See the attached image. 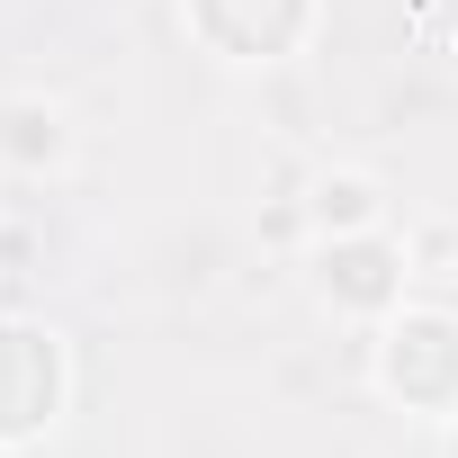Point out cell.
<instances>
[{
    "label": "cell",
    "mask_w": 458,
    "mask_h": 458,
    "mask_svg": "<svg viewBox=\"0 0 458 458\" xmlns=\"http://www.w3.org/2000/svg\"><path fill=\"white\" fill-rule=\"evenodd\" d=\"M413 288V252L404 234L369 225V234H315V297L333 315H360V324H386Z\"/></svg>",
    "instance_id": "6da1fadb"
},
{
    "label": "cell",
    "mask_w": 458,
    "mask_h": 458,
    "mask_svg": "<svg viewBox=\"0 0 458 458\" xmlns=\"http://www.w3.org/2000/svg\"><path fill=\"white\" fill-rule=\"evenodd\" d=\"M377 386L404 395V404H449L458 395V315L440 306H404L386 315V342H377Z\"/></svg>",
    "instance_id": "7a4b0ae2"
},
{
    "label": "cell",
    "mask_w": 458,
    "mask_h": 458,
    "mask_svg": "<svg viewBox=\"0 0 458 458\" xmlns=\"http://www.w3.org/2000/svg\"><path fill=\"white\" fill-rule=\"evenodd\" d=\"M297 207H306V234H369V225H386V189L369 171H315Z\"/></svg>",
    "instance_id": "3957f363"
},
{
    "label": "cell",
    "mask_w": 458,
    "mask_h": 458,
    "mask_svg": "<svg viewBox=\"0 0 458 458\" xmlns=\"http://www.w3.org/2000/svg\"><path fill=\"white\" fill-rule=\"evenodd\" d=\"M0 153H10L19 171H55V162L72 153L64 108H55V99H10V108H0Z\"/></svg>",
    "instance_id": "277c9868"
},
{
    "label": "cell",
    "mask_w": 458,
    "mask_h": 458,
    "mask_svg": "<svg viewBox=\"0 0 458 458\" xmlns=\"http://www.w3.org/2000/svg\"><path fill=\"white\" fill-rule=\"evenodd\" d=\"M413 279H458V225H404Z\"/></svg>",
    "instance_id": "5b68a950"
}]
</instances>
